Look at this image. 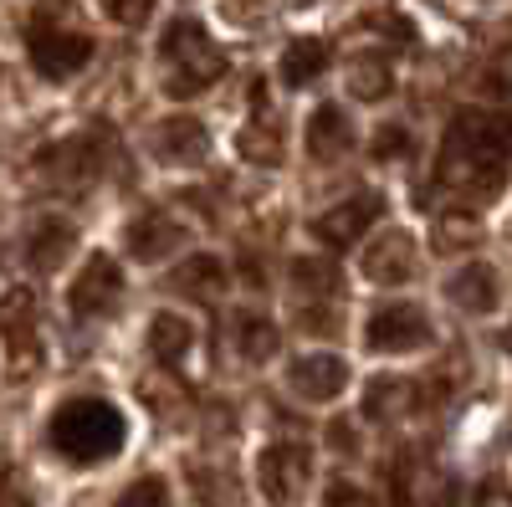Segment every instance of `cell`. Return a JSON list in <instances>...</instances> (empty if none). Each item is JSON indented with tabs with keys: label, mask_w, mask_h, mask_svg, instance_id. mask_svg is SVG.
Segmentation results:
<instances>
[{
	"label": "cell",
	"mask_w": 512,
	"mask_h": 507,
	"mask_svg": "<svg viewBox=\"0 0 512 507\" xmlns=\"http://www.w3.org/2000/svg\"><path fill=\"white\" fill-rule=\"evenodd\" d=\"M190 344H195L190 318H180V313H154L149 318V354L159 364H180L190 354Z\"/></svg>",
	"instance_id": "obj_17"
},
{
	"label": "cell",
	"mask_w": 512,
	"mask_h": 507,
	"mask_svg": "<svg viewBox=\"0 0 512 507\" xmlns=\"http://www.w3.org/2000/svg\"><path fill=\"white\" fill-rule=\"evenodd\" d=\"M36 169H41V180H47L52 190L77 195V190H88V185L98 180L103 149H98L93 134H77V139H62V144H52V149H41Z\"/></svg>",
	"instance_id": "obj_5"
},
{
	"label": "cell",
	"mask_w": 512,
	"mask_h": 507,
	"mask_svg": "<svg viewBox=\"0 0 512 507\" xmlns=\"http://www.w3.org/2000/svg\"><path fill=\"white\" fill-rule=\"evenodd\" d=\"M313 482V451L308 446H267L262 451V492L277 507H292Z\"/></svg>",
	"instance_id": "obj_9"
},
{
	"label": "cell",
	"mask_w": 512,
	"mask_h": 507,
	"mask_svg": "<svg viewBox=\"0 0 512 507\" xmlns=\"http://www.w3.org/2000/svg\"><path fill=\"white\" fill-rule=\"evenodd\" d=\"M451 303L466 308V313H492V308L502 303V277H497V267H487V262L461 267V272L451 277Z\"/></svg>",
	"instance_id": "obj_16"
},
{
	"label": "cell",
	"mask_w": 512,
	"mask_h": 507,
	"mask_svg": "<svg viewBox=\"0 0 512 507\" xmlns=\"http://www.w3.org/2000/svg\"><path fill=\"white\" fill-rule=\"evenodd\" d=\"M349 88H354V98L379 103L384 93L395 88V72H390V62H384L379 52H364V57H354V62H349Z\"/></svg>",
	"instance_id": "obj_22"
},
{
	"label": "cell",
	"mask_w": 512,
	"mask_h": 507,
	"mask_svg": "<svg viewBox=\"0 0 512 507\" xmlns=\"http://www.w3.org/2000/svg\"><path fill=\"white\" fill-rule=\"evenodd\" d=\"M149 11H154V0H108V16L118 26H144Z\"/></svg>",
	"instance_id": "obj_31"
},
{
	"label": "cell",
	"mask_w": 512,
	"mask_h": 507,
	"mask_svg": "<svg viewBox=\"0 0 512 507\" xmlns=\"http://www.w3.org/2000/svg\"><path fill=\"white\" fill-rule=\"evenodd\" d=\"M431 344V318L415 303H390L369 318V349L374 354H415Z\"/></svg>",
	"instance_id": "obj_6"
},
{
	"label": "cell",
	"mask_w": 512,
	"mask_h": 507,
	"mask_svg": "<svg viewBox=\"0 0 512 507\" xmlns=\"http://www.w3.org/2000/svg\"><path fill=\"white\" fill-rule=\"evenodd\" d=\"M52 451L67 461V467H93V461H108L123 451L128 441V420L113 400L98 395H77L52 415Z\"/></svg>",
	"instance_id": "obj_2"
},
{
	"label": "cell",
	"mask_w": 512,
	"mask_h": 507,
	"mask_svg": "<svg viewBox=\"0 0 512 507\" xmlns=\"http://www.w3.org/2000/svg\"><path fill=\"white\" fill-rule=\"evenodd\" d=\"M118 507H169V482L164 477H139V482H128Z\"/></svg>",
	"instance_id": "obj_28"
},
{
	"label": "cell",
	"mask_w": 512,
	"mask_h": 507,
	"mask_svg": "<svg viewBox=\"0 0 512 507\" xmlns=\"http://www.w3.org/2000/svg\"><path fill=\"white\" fill-rule=\"evenodd\" d=\"M0 333H6V344H16V338H36V298L26 287H16V292L0 298Z\"/></svg>",
	"instance_id": "obj_25"
},
{
	"label": "cell",
	"mask_w": 512,
	"mask_h": 507,
	"mask_svg": "<svg viewBox=\"0 0 512 507\" xmlns=\"http://www.w3.org/2000/svg\"><path fill=\"white\" fill-rule=\"evenodd\" d=\"M72 246H77V231H72L67 221L47 216V221H36V226H31V236H26V257H31L36 272H62V262L72 257Z\"/></svg>",
	"instance_id": "obj_15"
},
{
	"label": "cell",
	"mask_w": 512,
	"mask_h": 507,
	"mask_svg": "<svg viewBox=\"0 0 512 507\" xmlns=\"http://www.w3.org/2000/svg\"><path fill=\"white\" fill-rule=\"evenodd\" d=\"M236 349L251 364H267L277 354V323L262 318V313H236Z\"/></svg>",
	"instance_id": "obj_23"
},
{
	"label": "cell",
	"mask_w": 512,
	"mask_h": 507,
	"mask_svg": "<svg viewBox=\"0 0 512 507\" xmlns=\"http://www.w3.org/2000/svg\"><path fill=\"white\" fill-rule=\"evenodd\" d=\"M323 67H328V41H318V36H297L292 47L282 52V82L287 88H308L313 77H323Z\"/></svg>",
	"instance_id": "obj_19"
},
{
	"label": "cell",
	"mask_w": 512,
	"mask_h": 507,
	"mask_svg": "<svg viewBox=\"0 0 512 507\" xmlns=\"http://www.w3.org/2000/svg\"><path fill=\"white\" fill-rule=\"evenodd\" d=\"M292 287L308 292V298H333V292L344 287V272H338V262H328V257H297L292 262Z\"/></svg>",
	"instance_id": "obj_24"
},
{
	"label": "cell",
	"mask_w": 512,
	"mask_h": 507,
	"mask_svg": "<svg viewBox=\"0 0 512 507\" xmlns=\"http://www.w3.org/2000/svg\"><path fill=\"white\" fill-rule=\"evenodd\" d=\"M159 62H164V93L169 98H195V93L210 88V82L226 77V52L205 36L200 21H185V16L169 21Z\"/></svg>",
	"instance_id": "obj_3"
},
{
	"label": "cell",
	"mask_w": 512,
	"mask_h": 507,
	"mask_svg": "<svg viewBox=\"0 0 512 507\" xmlns=\"http://www.w3.org/2000/svg\"><path fill=\"white\" fill-rule=\"evenodd\" d=\"M190 492L200 497V507H241V482L231 467H195Z\"/></svg>",
	"instance_id": "obj_21"
},
{
	"label": "cell",
	"mask_w": 512,
	"mask_h": 507,
	"mask_svg": "<svg viewBox=\"0 0 512 507\" xmlns=\"http://www.w3.org/2000/svg\"><path fill=\"white\" fill-rule=\"evenodd\" d=\"M303 328L333 333V328H338V313H333V308H323V303H318V308H303Z\"/></svg>",
	"instance_id": "obj_33"
},
{
	"label": "cell",
	"mask_w": 512,
	"mask_h": 507,
	"mask_svg": "<svg viewBox=\"0 0 512 507\" xmlns=\"http://www.w3.org/2000/svg\"><path fill=\"white\" fill-rule=\"evenodd\" d=\"M507 169V123L497 113H456L446 149H441V180L466 195H492Z\"/></svg>",
	"instance_id": "obj_1"
},
{
	"label": "cell",
	"mask_w": 512,
	"mask_h": 507,
	"mask_svg": "<svg viewBox=\"0 0 512 507\" xmlns=\"http://www.w3.org/2000/svg\"><path fill=\"white\" fill-rule=\"evenodd\" d=\"M26 52H31V67L47 77V82H67L72 72H82V67L93 62V36H82L72 26L36 21L26 31Z\"/></svg>",
	"instance_id": "obj_4"
},
{
	"label": "cell",
	"mask_w": 512,
	"mask_h": 507,
	"mask_svg": "<svg viewBox=\"0 0 512 507\" xmlns=\"http://www.w3.org/2000/svg\"><path fill=\"white\" fill-rule=\"evenodd\" d=\"M118 292H123L118 262L103 257V251H93L88 267H82V272L72 277V287H67V308H72L77 318H103V313L118 308Z\"/></svg>",
	"instance_id": "obj_7"
},
{
	"label": "cell",
	"mask_w": 512,
	"mask_h": 507,
	"mask_svg": "<svg viewBox=\"0 0 512 507\" xmlns=\"http://www.w3.org/2000/svg\"><path fill=\"white\" fill-rule=\"evenodd\" d=\"M379 216H384V195L359 190V195H349V200H338L333 210H323V216L313 221V236H318L323 246H354Z\"/></svg>",
	"instance_id": "obj_8"
},
{
	"label": "cell",
	"mask_w": 512,
	"mask_h": 507,
	"mask_svg": "<svg viewBox=\"0 0 512 507\" xmlns=\"http://www.w3.org/2000/svg\"><path fill=\"white\" fill-rule=\"evenodd\" d=\"M175 287L190 292V298H200V303H216L226 292V262L210 257V251H195V257L175 272Z\"/></svg>",
	"instance_id": "obj_18"
},
{
	"label": "cell",
	"mask_w": 512,
	"mask_h": 507,
	"mask_svg": "<svg viewBox=\"0 0 512 507\" xmlns=\"http://www.w3.org/2000/svg\"><path fill=\"white\" fill-rule=\"evenodd\" d=\"M477 236H482V221H477V216H466V210H446L441 226H436V241H441V246H451V251L477 246Z\"/></svg>",
	"instance_id": "obj_27"
},
{
	"label": "cell",
	"mask_w": 512,
	"mask_h": 507,
	"mask_svg": "<svg viewBox=\"0 0 512 507\" xmlns=\"http://www.w3.org/2000/svg\"><path fill=\"white\" fill-rule=\"evenodd\" d=\"M154 154H159L164 164H200V159L210 154L205 123H200V118H185V113L164 118L159 129H154Z\"/></svg>",
	"instance_id": "obj_13"
},
{
	"label": "cell",
	"mask_w": 512,
	"mask_h": 507,
	"mask_svg": "<svg viewBox=\"0 0 512 507\" xmlns=\"http://www.w3.org/2000/svg\"><path fill=\"white\" fill-rule=\"evenodd\" d=\"M287 385L313 405H328V400H338L349 390V364L338 354H303L287 369Z\"/></svg>",
	"instance_id": "obj_10"
},
{
	"label": "cell",
	"mask_w": 512,
	"mask_h": 507,
	"mask_svg": "<svg viewBox=\"0 0 512 507\" xmlns=\"http://www.w3.org/2000/svg\"><path fill=\"white\" fill-rule=\"evenodd\" d=\"M241 154L251 164H277L282 159V134H277V123L267 113H256L246 129H241Z\"/></svg>",
	"instance_id": "obj_26"
},
{
	"label": "cell",
	"mask_w": 512,
	"mask_h": 507,
	"mask_svg": "<svg viewBox=\"0 0 512 507\" xmlns=\"http://www.w3.org/2000/svg\"><path fill=\"white\" fill-rule=\"evenodd\" d=\"M0 507H31V487L21 482V472H0Z\"/></svg>",
	"instance_id": "obj_32"
},
{
	"label": "cell",
	"mask_w": 512,
	"mask_h": 507,
	"mask_svg": "<svg viewBox=\"0 0 512 507\" xmlns=\"http://www.w3.org/2000/svg\"><path fill=\"white\" fill-rule=\"evenodd\" d=\"M472 507H512V502H507V487H502V477H492V482L477 492V502H472Z\"/></svg>",
	"instance_id": "obj_34"
},
{
	"label": "cell",
	"mask_w": 512,
	"mask_h": 507,
	"mask_svg": "<svg viewBox=\"0 0 512 507\" xmlns=\"http://www.w3.org/2000/svg\"><path fill=\"white\" fill-rule=\"evenodd\" d=\"M415 272H420V257H415V241L405 231L379 236L364 251V277L379 287H405V282H415Z\"/></svg>",
	"instance_id": "obj_11"
},
{
	"label": "cell",
	"mask_w": 512,
	"mask_h": 507,
	"mask_svg": "<svg viewBox=\"0 0 512 507\" xmlns=\"http://www.w3.org/2000/svg\"><path fill=\"white\" fill-rule=\"evenodd\" d=\"M410 149V134L400 129V123H384V129L374 134V159H395Z\"/></svg>",
	"instance_id": "obj_30"
},
{
	"label": "cell",
	"mask_w": 512,
	"mask_h": 507,
	"mask_svg": "<svg viewBox=\"0 0 512 507\" xmlns=\"http://www.w3.org/2000/svg\"><path fill=\"white\" fill-rule=\"evenodd\" d=\"M410 405H415V385L410 379H390V374L374 379L369 395H364V415L369 420H400Z\"/></svg>",
	"instance_id": "obj_20"
},
{
	"label": "cell",
	"mask_w": 512,
	"mask_h": 507,
	"mask_svg": "<svg viewBox=\"0 0 512 507\" xmlns=\"http://www.w3.org/2000/svg\"><path fill=\"white\" fill-rule=\"evenodd\" d=\"M323 507H379L364 487H354L349 477H338V482H328V497H323Z\"/></svg>",
	"instance_id": "obj_29"
},
{
	"label": "cell",
	"mask_w": 512,
	"mask_h": 507,
	"mask_svg": "<svg viewBox=\"0 0 512 507\" xmlns=\"http://www.w3.org/2000/svg\"><path fill=\"white\" fill-rule=\"evenodd\" d=\"M185 236H190V231H185L175 216H169V210H144V216L123 231V246L134 251L139 262H164L169 251L185 246Z\"/></svg>",
	"instance_id": "obj_12"
},
{
	"label": "cell",
	"mask_w": 512,
	"mask_h": 507,
	"mask_svg": "<svg viewBox=\"0 0 512 507\" xmlns=\"http://www.w3.org/2000/svg\"><path fill=\"white\" fill-rule=\"evenodd\" d=\"M349 149H354V123H349V113L338 108V103L313 108V118H308V154H313V159H338V154H349Z\"/></svg>",
	"instance_id": "obj_14"
}]
</instances>
